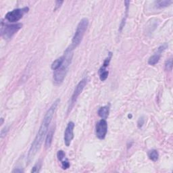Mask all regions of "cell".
Segmentation results:
<instances>
[{
    "label": "cell",
    "mask_w": 173,
    "mask_h": 173,
    "mask_svg": "<svg viewBox=\"0 0 173 173\" xmlns=\"http://www.w3.org/2000/svg\"><path fill=\"white\" fill-rule=\"evenodd\" d=\"M60 102V99H57L56 100L52 103V105L47 110V112L45 114L44 118L42 121V123L40 126L39 129L37 132V135L34 138L33 142L32 143L31 148L29 151V154L27 155V163L28 164L31 162L33 160L34 157L40 149L41 145L43 142V139L46 135V134L48 131V128L51 124V120L54 117V115L56 109H57L58 106Z\"/></svg>",
    "instance_id": "6da1fadb"
},
{
    "label": "cell",
    "mask_w": 173,
    "mask_h": 173,
    "mask_svg": "<svg viewBox=\"0 0 173 173\" xmlns=\"http://www.w3.org/2000/svg\"><path fill=\"white\" fill-rule=\"evenodd\" d=\"M74 49L75 48H73L72 45H70L65 50L64 54V60L63 64L57 70L54 71V82L56 85L61 84L64 81L65 77H66L68 68L72 62Z\"/></svg>",
    "instance_id": "7a4b0ae2"
},
{
    "label": "cell",
    "mask_w": 173,
    "mask_h": 173,
    "mask_svg": "<svg viewBox=\"0 0 173 173\" xmlns=\"http://www.w3.org/2000/svg\"><path fill=\"white\" fill-rule=\"evenodd\" d=\"M89 25V20L86 18H83L81 20L78 24L75 33L73 36L72 40V46L73 48H75L79 45L85 35V32L87 29Z\"/></svg>",
    "instance_id": "3957f363"
},
{
    "label": "cell",
    "mask_w": 173,
    "mask_h": 173,
    "mask_svg": "<svg viewBox=\"0 0 173 173\" xmlns=\"http://www.w3.org/2000/svg\"><path fill=\"white\" fill-rule=\"evenodd\" d=\"M23 27V24L16 23L13 24H7L2 20L1 23V34L4 39H10Z\"/></svg>",
    "instance_id": "277c9868"
},
{
    "label": "cell",
    "mask_w": 173,
    "mask_h": 173,
    "mask_svg": "<svg viewBox=\"0 0 173 173\" xmlns=\"http://www.w3.org/2000/svg\"><path fill=\"white\" fill-rule=\"evenodd\" d=\"M29 11V7H24L23 8H18L11 12H8L5 16V18L10 23H16L19 21L23 16L27 14Z\"/></svg>",
    "instance_id": "5b68a950"
},
{
    "label": "cell",
    "mask_w": 173,
    "mask_h": 173,
    "mask_svg": "<svg viewBox=\"0 0 173 173\" xmlns=\"http://www.w3.org/2000/svg\"><path fill=\"white\" fill-rule=\"evenodd\" d=\"M86 83H87V80L85 78L82 79L79 83L77 84V85L76 86V87L75 89L74 92L72 93V96L71 97V102H70V106H69V110L71 109L72 107V106H74V104L75 103V102H76L78 97L81 95V93L83 92L85 86L86 85Z\"/></svg>",
    "instance_id": "8992f818"
},
{
    "label": "cell",
    "mask_w": 173,
    "mask_h": 173,
    "mask_svg": "<svg viewBox=\"0 0 173 173\" xmlns=\"http://www.w3.org/2000/svg\"><path fill=\"white\" fill-rule=\"evenodd\" d=\"M107 133V123L106 120L102 119L96 124V133L99 139H104Z\"/></svg>",
    "instance_id": "52a82bcc"
},
{
    "label": "cell",
    "mask_w": 173,
    "mask_h": 173,
    "mask_svg": "<svg viewBox=\"0 0 173 173\" xmlns=\"http://www.w3.org/2000/svg\"><path fill=\"white\" fill-rule=\"evenodd\" d=\"M74 128L75 123L73 122H69L66 129H65L64 141L65 145L67 147L70 146L71 141L74 138Z\"/></svg>",
    "instance_id": "ba28073f"
},
{
    "label": "cell",
    "mask_w": 173,
    "mask_h": 173,
    "mask_svg": "<svg viewBox=\"0 0 173 173\" xmlns=\"http://www.w3.org/2000/svg\"><path fill=\"white\" fill-rule=\"evenodd\" d=\"M167 47H168L167 43H164L163 45L160 46L158 48L156 52H155L154 55H151V57L149 58L148 64L149 65H151V66H154V65L158 63L160 59L162 53L166 49H167Z\"/></svg>",
    "instance_id": "9c48e42d"
},
{
    "label": "cell",
    "mask_w": 173,
    "mask_h": 173,
    "mask_svg": "<svg viewBox=\"0 0 173 173\" xmlns=\"http://www.w3.org/2000/svg\"><path fill=\"white\" fill-rule=\"evenodd\" d=\"M110 113V106H105L99 107V109L98 110L97 114L99 115V117H101L102 119H105L106 120L107 118L109 116Z\"/></svg>",
    "instance_id": "30bf717a"
},
{
    "label": "cell",
    "mask_w": 173,
    "mask_h": 173,
    "mask_svg": "<svg viewBox=\"0 0 173 173\" xmlns=\"http://www.w3.org/2000/svg\"><path fill=\"white\" fill-rule=\"evenodd\" d=\"M54 131H55V130H54V127H52V128H51V129L47 134V136L45 138V147L47 149L50 148V146L51 145V143H52V141H53L54 135Z\"/></svg>",
    "instance_id": "8fae6325"
},
{
    "label": "cell",
    "mask_w": 173,
    "mask_h": 173,
    "mask_svg": "<svg viewBox=\"0 0 173 173\" xmlns=\"http://www.w3.org/2000/svg\"><path fill=\"white\" fill-rule=\"evenodd\" d=\"M112 57V52H110V53H109V55H108L107 57V58H106V60H104V62H103V65H102V66L100 68H99L98 73H101V72H103L107 71V68L108 66H109L110 62V61H111Z\"/></svg>",
    "instance_id": "7c38bea8"
},
{
    "label": "cell",
    "mask_w": 173,
    "mask_h": 173,
    "mask_svg": "<svg viewBox=\"0 0 173 173\" xmlns=\"http://www.w3.org/2000/svg\"><path fill=\"white\" fill-rule=\"evenodd\" d=\"M64 60V55L61 56V57H60L59 58L56 59L53 62V63L51 64V68L52 69V70L54 71L55 70H57L58 68H60L61 66V65L63 64Z\"/></svg>",
    "instance_id": "4fadbf2b"
},
{
    "label": "cell",
    "mask_w": 173,
    "mask_h": 173,
    "mask_svg": "<svg viewBox=\"0 0 173 173\" xmlns=\"http://www.w3.org/2000/svg\"><path fill=\"white\" fill-rule=\"evenodd\" d=\"M172 3V1L170 0H160V1L155 2V6L157 8H163L169 6Z\"/></svg>",
    "instance_id": "5bb4252c"
},
{
    "label": "cell",
    "mask_w": 173,
    "mask_h": 173,
    "mask_svg": "<svg viewBox=\"0 0 173 173\" xmlns=\"http://www.w3.org/2000/svg\"><path fill=\"white\" fill-rule=\"evenodd\" d=\"M148 157L151 160H152L153 162H156L158 160V157H159V154L158 152V151L155 149L149 151Z\"/></svg>",
    "instance_id": "9a60e30c"
},
{
    "label": "cell",
    "mask_w": 173,
    "mask_h": 173,
    "mask_svg": "<svg viewBox=\"0 0 173 173\" xmlns=\"http://www.w3.org/2000/svg\"><path fill=\"white\" fill-rule=\"evenodd\" d=\"M61 163H62V168L64 170H66L69 167H70V163H69V161L66 158H64L63 160H62Z\"/></svg>",
    "instance_id": "2e32d148"
},
{
    "label": "cell",
    "mask_w": 173,
    "mask_h": 173,
    "mask_svg": "<svg viewBox=\"0 0 173 173\" xmlns=\"http://www.w3.org/2000/svg\"><path fill=\"white\" fill-rule=\"evenodd\" d=\"M57 157L58 160L61 162L64 158H66V154L63 150H59L57 153Z\"/></svg>",
    "instance_id": "e0dca14e"
},
{
    "label": "cell",
    "mask_w": 173,
    "mask_h": 173,
    "mask_svg": "<svg viewBox=\"0 0 173 173\" xmlns=\"http://www.w3.org/2000/svg\"><path fill=\"white\" fill-rule=\"evenodd\" d=\"M165 68L167 71H172V58H170L166 60L165 63Z\"/></svg>",
    "instance_id": "ac0fdd59"
},
{
    "label": "cell",
    "mask_w": 173,
    "mask_h": 173,
    "mask_svg": "<svg viewBox=\"0 0 173 173\" xmlns=\"http://www.w3.org/2000/svg\"><path fill=\"white\" fill-rule=\"evenodd\" d=\"M41 167V164L40 162H37L35 165L33 166L31 170V172H39L40 171V168Z\"/></svg>",
    "instance_id": "d6986e66"
},
{
    "label": "cell",
    "mask_w": 173,
    "mask_h": 173,
    "mask_svg": "<svg viewBox=\"0 0 173 173\" xmlns=\"http://www.w3.org/2000/svg\"><path fill=\"white\" fill-rule=\"evenodd\" d=\"M144 119L143 117L140 118L139 119V120H138V122H137V125H138V127L139 128H141L143 127V125H144Z\"/></svg>",
    "instance_id": "ffe728a7"
},
{
    "label": "cell",
    "mask_w": 173,
    "mask_h": 173,
    "mask_svg": "<svg viewBox=\"0 0 173 173\" xmlns=\"http://www.w3.org/2000/svg\"><path fill=\"white\" fill-rule=\"evenodd\" d=\"M64 3L63 1H57L55 2V9L54 10H56L57 9H58V8L61 6L62 4Z\"/></svg>",
    "instance_id": "44dd1931"
},
{
    "label": "cell",
    "mask_w": 173,
    "mask_h": 173,
    "mask_svg": "<svg viewBox=\"0 0 173 173\" xmlns=\"http://www.w3.org/2000/svg\"><path fill=\"white\" fill-rule=\"evenodd\" d=\"M13 172H24L23 170H22V169H20V168H16V169H15V170H13L12 171Z\"/></svg>",
    "instance_id": "7402d4cb"
}]
</instances>
